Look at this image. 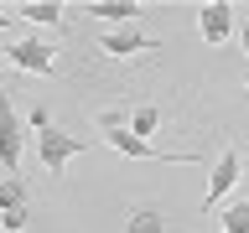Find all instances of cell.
Listing matches in <instances>:
<instances>
[{"label":"cell","mask_w":249,"mask_h":233,"mask_svg":"<svg viewBox=\"0 0 249 233\" xmlns=\"http://www.w3.org/2000/svg\"><path fill=\"white\" fill-rule=\"evenodd\" d=\"M104 145L114 155H124V161H171V166H197V155L192 150H161V145H151V140L130 135V130H114V135H104Z\"/></svg>","instance_id":"obj_4"},{"label":"cell","mask_w":249,"mask_h":233,"mask_svg":"<svg viewBox=\"0 0 249 233\" xmlns=\"http://www.w3.org/2000/svg\"><path fill=\"white\" fill-rule=\"evenodd\" d=\"M31 145H36V161H42L47 176H62V171H68V161H73V155H83V135H68V130H57V124L36 130V135H31Z\"/></svg>","instance_id":"obj_1"},{"label":"cell","mask_w":249,"mask_h":233,"mask_svg":"<svg viewBox=\"0 0 249 233\" xmlns=\"http://www.w3.org/2000/svg\"><path fill=\"white\" fill-rule=\"evenodd\" d=\"M197 36L208 47H223L233 36V5H229V0H213V5L197 11Z\"/></svg>","instance_id":"obj_7"},{"label":"cell","mask_w":249,"mask_h":233,"mask_svg":"<svg viewBox=\"0 0 249 233\" xmlns=\"http://www.w3.org/2000/svg\"><path fill=\"white\" fill-rule=\"evenodd\" d=\"M83 16L104 21V26H135L140 0H83Z\"/></svg>","instance_id":"obj_8"},{"label":"cell","mask_w":249,"mask_h":233,"mask_svg":"<svg viewBox=\"0 0 249 233\" xmlns=\"http://www.w3.org/2000/svg\"><path fill=\"white\" fill-rule=\"evenodd\" d=\"M93 124H99V135H114V130H130V114H124L120 104H104L93 114Z\"/></svg>","instance_id":"obj_13"},{"label":"cell","mask_w":249,"mask_h":233,"mask_svg":"<svg viewBox=\"0 0 249 233\" xmlns=\"http://www.w3.org/2000/svg\"><path fill=\"white\" fill-rule=\"evenodd\" d=\"M47 124H52V114H47V109L36 104V109H31V114H26V130H31V135H36V130H47Z\"/></svg>","instance_id":"obj_16"},{"label":"cell","mask_w":249,"mask_h":233,"mask_svg":"<svg viewBox=\"0 0 249 233\" xmlns=\"http://www.w3.org/2000/svg\"><path fill=\"white\" fill-rule=\"evenodd\" d=\"M124 233H166V213L156 202H135L124 213Z\"/></svg>","instance_id":"obj_10"},{"label":"cell","mask_w":249,"mask_h":233,"mask_svg":"<svg viewBox=\"0 0 249 233\" xmlns=\"http://www.w3.org/2000/svg\"><path fill=\"white\" fill-rule=\"evenodd\" d=\"M21 155H26V119L16 114L11 93L0 88V166H5V176L21 171Z\"/></svg>","instance_id":"obj_3"},{"label":"cell","mask_w":249,"mask_h":233,"mask_svg":"<svg viewBox=\"0 0 249 233\" xmlns=\"http://www.w3.org/2000/svg\"><path fill=\"white\" fill-rule=\"evenodd\" d=\"M16 16L31 21V26H52L57 31L62 21H68V5H62V0H26V5H16Z\"/></svg>","instance_id":"obj_9"},{"label":"cell","mask_w":249,"mask_h":233,"mask_svg":"<svg viewBox=\"0 0 249 233\" xmlns=\"http://www.w3.org/2000/svg\"><path fill=\"white\" fill-rule=\"evenodd\" d=\"M0 182H5V166H0Z\"/></svg>","instance_id":"obj_19"},{"label":"cell","mask_w":249,"mask_h":233,"mask_svg":"<svg viewBox=\"0 0 249 233\" xmlns=\"http://www.w3.org/2000/svg\"><path fill=\"white\" fill-rule=\"evenodd\" d=\"M99 52L114 62H130V57H145V52H161V42L151 31H140V21H135V26H104L99 31Z\"/></svg>","instance_id":"obj_2"},{"label":"cell","mask_w":249,"mask_h":233,"mask_svg":"<svg viewBox=\"0 0 249 233\" xmlns=\"http://www.w3.org/2000/svg\"><path fill=\"white\" fill-rule=\"evenodd\" d=\"M5 26H11V11H0V31H5Z\"/></svg>","instance_id":"obj_18"},{"label":"cell","mask_w":249,"mask_h":233,"mask_svg":"<svg viewBox=\"0 0 249 233\" xmlns=\"http://www.w3.org/2000/svg\"><path fill=\"white\" fill-rule=\"evenodd\" d=\"M239 47H244V52H249V21H244V26H239Z\"/></svg>","instance_id":"obj_17"},{"label":"cell","mask_w":249,"mask_h":233,"mask_svg":"<svg viewBox=\"0 0 249 233\" xmlns=\"http://www.w3.org/2000/svg\"><path fill=\"white\" fill-rule=\"evenodd\" d=\"M233 186H239V150H223V155L213 161V171H208V192H202L197 207H202V213H208V207H218Z\"/></svg>","instance_id":"obj_6"},{"label":"cell","mask_w":249,"mask_h":233,"mask_svg":"<svg viewBox=\"0 0 249 233\" xmlns=\"http://www.w3.org/2000/svg\"><path fill=\"white\" fill-rule=\"evenodd\" d=\"M244 88H249V78H244Z\"/></svg>","instance_id":"obj_20"},{"label":"cell","mask_w":249,"mask_h":233,"mask_svg":"<svg viewBox=\"0 0 249 233\" xmlns=\"http://www.w3.org/2000/svg\"><path fill=\"white\" fill-rule=\"evenodd\" d=\"M156 130H161V109H156V104H140V109H130V135L151 140Z\"/></svg>","instance_id":"obj_12"},{"label":"cell","mask_w":249,"mask_h":233,"mask_svg":"<svg viewBox=\"0 0 249 233\" xmlns=\"http://www.w3.org/2000/svg\"><path fill=\"white\" fill-rule=\"evenodd\" d=\"M223 233H249V197L223 207Z\"/></svg>","instance_id":"obj_14"},{"label":"cell","mask_w":249,"mask_h":233,"mask_svg":"<svg viewBox=\"0 0 249 233\" xmlns=\"http://www.w3.org/2000/svg\"><path fill=\"white\" fill-rule=\"evenodd\" d=\"M31 228V207L26 213H0V233H26Z\"/></svg>","instance_id":"obj_15"},{"label":"cell","mask_w":249,"mask_h":233,"mask_svg":"<svg viewBox=\"0 0 249 233\" xmlns=\"http://www.w3.org/2000/svg\"><path fill=\"white\" fill-rule=\"evenodd\" d=\"M31 207V186L21 176H5L0 182V213H26Z\"/></svg>","instance_id":"obj_11"},{"label":"cell","mask_w":249,"mask_h":233,"mask_svg":"<svg viewBox=\"0 0 249 233\" xmlns=\"http://www.w3.org/2000/svg\"><path fill=\"white\" fill-rule=\"evenodd\" d=\"M5 62H11L16 73L47 78V73H57V47H52V42H42V36H21V42H11Z\"/></svg>","instance_id":"obj_5"}]
</instances>
